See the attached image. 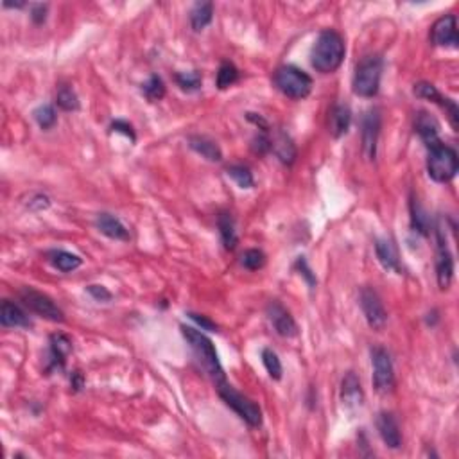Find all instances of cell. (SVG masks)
Masks as SVG:
<instances>
[{"instance_id": "ba28073f", "label": "cell", "mask_w": 459, "mask_h": 459, "mask_svg": "<svg viewBox=\"0 0 459 459\" xmlns=\"http://www.w3.org/2000/svg\"><path fill=\"white\" fill-rule=\"evenodd\" d=\"M20 298L29 311L41 316V318H45V320L54 321V323H61V321L65 320L63 311H61V309L58 307V305L54 304L47 295L37 291V289L24 287L20 291Z\"/></svg>"}, {"instance_id": "9c48e42d", "label": "cell", "mask_w": 459, "mask_h": 459, "mask_svg": "<svg viewBox=\"0 0 459 459\" xmlns=\"http://www.w3.org/2000/svg\"><path fill=\"white\" fill-rule=\"evenodd\" d=\"M436 239H438V255H436V276H438V285L441 291H447L454 278V257L448 250L447 235L441 226L436 230Z\"/></svg>"}, {"instance_id": "5b68a950", "label": "cell", "mask_w": 459, "mask_h": 459, "mask_svg": "<svg viewBox=\"0 0 459 459\" xmlns=\"http://www.w3.org/2000/svg\"><path fill=\"white\" fill-rule=\"evenodd\" d=\"M273 81L280 92L289 99L302 101L312 92V77L295 65H284V67L276 68Z\"/></svg>"}, {"instance_id": "52a82bcc", "label": "cell", "mask_w": 459, "mask_h": 459, "mask_svg": "<svg viewBox=\"0 0 459 459\" xmlns=\"http://www.w3.org/2000/svg\"><path fill=\"white\" fill-rule=\"evenodd\" d=\"M373 366V386L380 395H387L395 389V368H393L392 356L382 347L372 350Z\"/></svg>"}, {"instance_id": "ac0fdd59", "label": "cell", "mask_w": 459, "mask_h": 459, "mask_svg": "<svg viewBox=\"0 0 459 459\" xmlns=\"http://www.w3.org/2000/svg\"><path fill=\"white\" fill-rule=\"evenodd\" d=\"M0 323H2V327H8V328L31 327L29 316L25 314L18 305L9 302V299H4V302H2V307H0Z\"/></svg>"}, {"instance_id": "d6a6232c", "label": "cell", "mask_w": 459, "mask_h": 459, "mask_svg": "<svg viewBox=\"0 0 459 459\" xmlns=\"http://www.w3.org/2000/svg\"><path fill=\"white\" fill-rule=\"evenodd\" d=\"M226 174L239 185L240 188H252L255 185V180H253V174L248 167L244 165H230L226 169Z\"/></svg>"}, {"instance_id": "277c9868", "label": "cell", "mask_w": 459, "mask_h": 459, "mask_svg": "<svg viewBox=\"0 0 459 459\" xmlns=\"http://www.w3.org/2000/svg\"><path fill=\"white\" fill-rule=\"evenodd\" d=\"M380 76H382V58L379 54L364 56L357 63L354 74V93L364 99H372L379 93Z\"/></svg>"}, {"instance_id": "4dcf8cb0", "label": "cell", "mask_w": 459, "mask_h": 459, "mask_svg": "<svg viewBox=\"0 0 459 459\" xmlns=\"http://www.w3.org/2000/svg\"><path fill=\"white\" fill-rule=\"evenodd\" d=\"M142 93L148 97L151 103H156V101H162L165 97V84L162 81L160 76L153 74L144 84H142Z\"/></svg>"}, {"instance_id": "9a60e30c", "label": "cell", "mask_w": 459, "mask_h": 459, "mask_svg": "<svg viewBox=\"0 0 459 459\" xmlns=\"http://www.w3.org/2000/svg\"><path fill=\"white\" fill-rule=\"evenodd\" d=\"M377 431H379L380 439H382L386 447L400 448L402 434H400L399 422H396V418L392 413H379V416H377Z\"/></svg>"}, {"instance_id": "74e56055", "label": "cell", "mask_w": 459, "mask_h": 459, "mask_svg": "<svg viewBox=\"0 0 459 459\" xmlns=\"http://www.w3.org/2000/svg\"><path fill=\"white\" fill-rule=\"evenodd\" d=\"M188 318L196 325H200L201 330H210V332H217V325L214 323L212 320H208L207 316L203 314H196V312H188Z\"/></svg>"}, {"instance_id": "f35d334b", "label": "cell", "mask_w": 459, "mask_h": 459, "mask_svg": "<svg viewBox=\"0 0 459 459\" xmlns=\"http://www.w3.org/2000/svg\"><path fill=\"white\" fill-rule=\"evenodd\" d=\"M110 129H112V131H115V133H122V135H126L128 138H131L133 142L136 140L135 131H133V126L128 124L126 120H115V122L110 126Z\"/></svg>"}, {"instance_id": "44dd1931", "label": "cell", "mask_w": 459, "mask_h": 459, "mask_svg": "<svg viewBox=\"0 0 459 459\" xmlns=\"http://www.w3.org/2000/svg\"><path fill=\"white\" fill-rule=\"evenodd\" d=\"M351 124V112L347 104H337L330 112V120H328V128H330V135L334 138H341L348 133Z\"/></svg>"}, {"instance_id": "484cf974", "label": "cell", "mask_w": 459, "mask_h": 459, "mask_svg": "<svg viewBox=\"0 0 459 459\" xmlns=\"http://www.w3.org/2000/svg\"><path fill=\"white\" fill-rule=\"evenodd\" d=\"M271 149L275 155L278 156L280 162L285 165H291L296 158V148L292 144V140L284 131L276 133L275 138H271Z\"/></svg>"}, {"instance_id": "f1b7e54d", "label": "cell", "mask_w": 459, "mask_h": 459, "mask_svg": "<svg viewBox=\"0 0 459 459\" xmlns=\"http://www.w3.org/2000/svg\"><path fill=\"white\" fill-rule=\"evenodd\" d=\"M56 104L63 112H76L79 108V99L77 93L70 84H61L56 92Z\"/></svg>"}, {"instance_id": "7bdbcfd3", "label": "cell", "mask_w": 459, "mask_h": 459, "mask_svg": "<svg viewBox=\"0 0 459 459\" xmlns=\"http://www.w3.org/2000/svg\"><path fill=\"white\" fill-rule=\"evenodd\" d=\"M72 387H74V389H81V387H83V377H81V373H79V372L74 373Z\"/></svg>"}, {"instance_id": "ab89813d", "label": "cell", "mask_w": 459, "mask_h": 459, "mask_svg": "<svg viewBox=\"0 0 459 459\" xmlns=\"http://www.w3.org/2000/svg\"><path fill=\"white\" fill-rule=\"evenodd\" d=\"M88 292L97 299V302H110L112 299V292L104 285H88Z\"/></svg>"}, {"instance_id": "5bb4252c", "label": "cell", "mask_w": 459, "mask_h": 459, "mask_svg": "<svg viewBox=\"0 0 459 459\" xmlns=\"http://www.w3.org/2000/svg\"><path fill=\"white\" fill-rule=\"evenodd\" d=\"M415 96L422 97V99L432 101V103H436V104H439V106H441V108H445V112L448 113V119H451L452 128H454V129L459 128L458 106H455V103L452 99L441 96L434 84L425 83V81H422V83H416L415 84Z\"/></svg>"}, {"instance_id": "8fae6325", "label": "cell", "mask_w": 459, "mask_h": 459, "mask_svg": "<svg viewBox=\"0 0 459 459\" xmlns=\"http://www.w3.org/2000/svg\"><path fill=\"white\" fill-rule=\"evenodd\" d=\"M379 135H380V112L377 108L368 110L363 117V129H361L363 153L368 160H375L377 158Z\"/></svg>"}, {"instance_id": "6da1fadb", "label": "cell", "mask_w": 459, "mask_h": 459, "mask_svg": "<svg viewBox=\"0 0 459 459\" xmlns=\"http://www.w3.org/2000/svg\"><path fill=\"white\" fill-rule=\"evenodd\" d=\"M344 40L334 29L321 31L311 52L312 67L321 74H332L341 67L344 60Z\"/></svg>"}, {"instance_id": "603a6c76", "label": "cell", "mask_w": 459, "mask_h": 459, "mask_svg": "<svg viewBox=\"0 0 459 459\" xmlns=\"http://www.w3.org/2000/svg\"><path fill=\"white\" fill-rule=\"evenodd\" d=\"M188 146H190V149H194L198 155H201L203 158H207V160H210V162L223 160V153H221V148L216 144V142H214V140L208 138V136L190 135L188 136Z\"/></svg>"}, {"instance_id": "7402d4cb", "label": "cell", "mask_w": 459, "mask_h": 459, "mask_svg": "<svg viewBox=\"0 0 459 459\" xmlns=\"http://www.w3.org/2000/svg\"><path fill=\"white\" fill-rule=\"evenodd\" d=\"M415 129L422 140L427 146L438 142L439 135V122L436 120V117H432L431 113L427 112H420L415 119Z\"/></svg>"}, {"instance_id": "ffe728a7", "label": "cell", "mask_w": 459, "mask_h": 459, "mask_svg": "<svg viewBox=\"0 0 459 459\" xmlns=\"http://www.w3.org/2000/svg\"><path fill=\"white\" fill-rule=\"evenodd\" d=\"M375 253H377V259H379V262L382 264L384 269H387V271L400 273L399 250H396V246L393 240L377 239Z\"/></svg>"}, {"instance_id": "b9f144b4", "label": "cell", "mask_w": 459, "mask_h": 459, "mask_svg": "<svg viewBox=\"0 0 459 459\" xmlns=\"http://www.w3.org/2000/svg\"><path fill=\"white\" fill-rule=\"evenodd\" d=\"M47 9H49L47 4H34V6H32V11H31L32 22H34V24H44L45 18H47Z\"/></svg>"}, {"instance_id": "f546056e", "label": "cell", "mask_w": 459, "mask_h": 459, "mask_svg": "<svg viewBox=\"0 0 459 459\" xmlns=\"http://www.w3.org/2000/svg\"><path fill=\"white\" fill-rule=\"evenodd\" d=\"M237 81H239V70H237L235 65L230 63V61L221 63L219 72H217V88L226 90V88L233 86Z\"/></svg>"}, {"instance_id": "3957f363", "label": "cell", "mask_w": 459, "mask_h": 459, "mask_svg": "<svg viewBox=\"0 0 459 459\" xmlns=\"http://www.w3.org/2000/svg\"><path fill=\"white\" fill-rule=\"evenodd\" d=\"M427 172L438 183H448L458 174V153L454 148L444 144L441 140L427 146Z\"/></svg>"}, {"instance_id": "d4e9b609", "label": "cell", "mask_w": 459, "mask_h": 459, "mask_svg": "<svg viewBox=\"0 0 459 459\" xmlns=\"http://www.w3.org/2000/svg\"><path fill=\"white\" fill-rule=\"evenodd\" d=\"M47 257L49 262L61 273L76 271L81 264H83V260H81L79 257L70 252H65V250H52V252L47 253Z\"/></svg>"}, {"instance_id": "8d00e7d4", "label": "cell", "mask_w": 459, "mask_h": 459, "mask_svg": "<svg viewBox=\"0 0 459 459\" xmlns=\"http://www.w3.org/2000/svg\"><path fill=\"white\" fill-rule=\"evenodd\" d=\"M253 149H255V153H259V155L271 151V138H269L268 131H260L259 135L253 138Z\"/></svg>"}, {"instance_id": "e0dca14e", "label": "cell", "mask_w": 459, "mask_h": 459, "mask_svg": "<svg viewBox=\"0 0 459 459\" xmlns=\"http://www.w3.org/2000/svg\"><path fill=\"white\" fill-rule=\"evenodd\" d=\"M72 351V341L63 334H54L51 337V357L49 366L51 370H63L68 354Z\"/></svg>"}, {"instance_id": "7a4b0ae2", "label": "cell", "mask_w": 459, "mask_h": 459, "mask_svg": "<svg viewBox=\"0 0 459 459\" xmlns=\"http://www.w3.org/2000/svg\"><path fill=\"white\" fill-rule=\"evenodd\" d=\"M181 334H183V337L187 340V343L190 344L198 363L201 364L205 372L216 380V384L224 380V372L219 363V357H217L216 347H214V343L208 340L207 335L198 330V328L185 327V325H181Z\"/></svg>"}, {"instance_id": "e575fe53", "label": "cell", "mask_w": 459, "mask_h": 459, "mask_svg": "<svg viewBox=\"0 0 459 459\" xmlns=\"http://www.w3.org/2000/svg\"><path fill=\"white\" fill-rule=\"evenodd\" d=\"M240 264L243 268H246L248 271H259L266 266V255L260 250H246V252L240 255Z\"/></svg>"}, {"instance_id": "4fadbf2b", "label": "cell", "mask_w": 459, "mask_h": 459, "mask_svg": "<svg viewBox=\"0 0 459 459\" xmlns=\"http://www.w3.org/2000/svg\"><path fill=\"white\" fill-rule=\"evenodd\" d=\"M266 312H268V320L271 323V327L275 328L276 334L282 335V337H295V335H298V325H296L295 318L280 302H269Z\"/></svg>"}, {"instance_id": "1f68e13d", "label": "cell", "mask_w": 459, "mask_h": 459, "mask_svg": "<svg viewBox=\"0 0 459 459\" xmlns=\"http://www.w3.org/2000/svg\"><path fill=\"white\" fill-rule=\"evenodd\" d=\"M178 86L183 90V92H196L200 90L201 84H203V77L198 70H190V72H178L174 76Z\"/></svg>"}, {"instance_id": "83f0119b", "label": "cell", "mask_w": 459, "mask_h": 459, "mask_svg": "<svg viewBox=\"0 0 459 459\" xmlns=\"http://www.w3.org/2000/svg\"><path fill=\"white\" fill-rule=\"evenodd\" d=\"M411 223H413V228H415V232L422 233V235H429L431 221H429L427 212L423 210V207L418 203V200H415V198L411 200Z\"/></svg>"}, {"instance_id": "d6986e66", "label": "cell", "mask_w": 459, "mask_h": 459, "mask_svg": "<svg viewBox=\"0 0 459 459\" xmlns=\"http://www.w3.org/2000/svg\"><path fill=\"white\" fill-rule=\"evenodd\" d=\"M341 400L347 408H359L363 406V389H361V382L354 372H348L344 375L343 384H341Z\"/></svg>"}, {"instance_id": "d590c367", "label": "cell", "mask_w": 459, "mask_h": 459, "mask_svg": "<svg viewBox=\"0 0 459 459\" xmlns=\"http://www.w3.org/2000/svg\"><path fill=\"white\" fill-rule=\"evenodd\" d=\"M34 120L38 122V126H40L41 129H51L54 128V124H56V112H54V108H52L51 104H41V106H38L37 110H34Z\"/></svg>"}, {"instance_id": "cb8c5ba5", "label": "cell", "mask_w": 459, "mask_h": 459, "mask_svg": "<svg viewBox=\"0 0 459 459\" xmlns=\"http://www.w3.org/2000/svg\"><path fill=\"white\" fill-rule=\"evenodd\" d=\"M217 228H219V235L224 244V248L235 250L237 243H239V237H237L235 221H233L232 214H228V212L219 214V217H217Z\"/></svg>"}, {"instance_id": "7c38bea8", "label": "cell", "mask_w": 459, "mask_h": 459, "mask_svg": "<svg viewBox=\"0 0 459 459\" xmlns=\"http://www.w3.org/2000/svg\"><path fill=\"white\" fill-rule=\"evenodd\" d=\"M431 41L436 47H458V18L454 15H445L432 24Z\"/></svg>"}, {"instance_id": "836d02e7", "label": "cell", "mask_w": 459, "mask_h": 459, "mask_svg": "<svg viewBox=\"0 0 459 459\" xmlns=\"http://www.w3.org/2000/svg\"><path fill=\"white\" fill-rule=\"evenodd\" d=\"M262 363H264V368L268 370L269 377H271L273 380L282 379V372H284V368H282V363H280L278 356H276V351H273L271 348H264Z\"/></svg>"}, {"instance_id": "2e32d148", "label": "cell", "mask_w": 459, "mask_h": 459, "mask_svg": "<svg viewBox=\"0 0 459 459\" xmlns=\"http://www.w3.org/2000/svg\"><path fill=\"white\" fill-rule=\"evenodd\" d=\"M96 226L103 235L113 240H129V230L124 226V223L119 217L112 216V214H99L96 217Z\"/></svg>"}, {"instance_id": "8992f818", "label": "cell", "mask_w": 459, "mask_h": 459, "mask_svg": "<svg viewBox=\"0 0 459 459\" xmlns=\"http://www.w3.org/2000/svg\"><path fill=\"white\" fill-rule=\"evenodd\" d=\"M216 386L223 402L226 403L228 408H232L244 422L252 425V427H260L262 425V411H260V408L253 400H250L248 396H244L243 393L237 392L235 387L230 386L226 380H221Z\"/></svg>"}, {"instance_id": "30bf717a", "label": "cell", "mask_w": 459, "mask_h": 459, "mask_svg": "<svg viewBox=\"0 0 459 459\" xmlns=\"http://www.w3.org/2000/svg\"><path fill=\"white\" fill-rule=\"evenodd\" d=\"M359 304L361 309H363V314L366 318L368 325L373 328V330L380 332L387 323V312L382 305V299L377 295L375 289L372 287H363L359 296Z\"/></svg>"}, {"instance_id": "4316f807", "label": "cell", "mask_w": 459, "mask_h": 459, "mask_svg": "<svg viewBox=\"0 0 459 459\" xmlns=\"http://www.w3.org/2000/svg\"><path fill=\"white\" fill-rule=\"evenodd\" d=\"M214 18V4L212 2H198L190 9V25L194 31H203Z\"/></svg>"}, {"instance_id": "60d3db41", "label": "cell", "mask_w": 459, "mask_h": 459, "mask_svg": "<svg viewBox=\"0 0 459 459\" xmlns=\"http://www.w3.org/2000/svg\"><path fill=\"white\" fill-rule=\"evenodd\" d=\"M27 207L31 208V210L41 212V210H47V208L51 207V201H49V198L44 196V194H37L34 198H31V201L27 203Z\"/></svg>"}]
</instances>
